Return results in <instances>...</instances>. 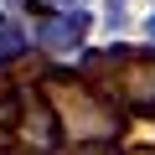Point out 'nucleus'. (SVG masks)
Returning a JSON list of instances; mask_svg holds the SVG:
<instances>
[{
	"instance_id": "3",
	"label": "nucleus",
	"mask_w": 155,
	"mask_h": 155,
	"mask_svg": "<svg viewBox=\"0 0 155 155\" xmlns=\"http://www.w3.org/2000/svg\"><path fill=\"white\" fill-rule=\"evenodd\" d=\"M62 119H57V109H47V104H31L26 109V119H21V140L36 150V155H47V150H57L62 145Z\"/></svg>"
},
{
	"instance_id": "2",
	"label": "nucleus",
	"mask_w": 155,
	"mask_h": 155,
	"mask_svg": "<svg viewBox=\"0 0 155 155\" xmlns=\"http://www.w3.org/2000/svg\"><path fill=\"white\" fill-rule=\"evenodd\" d=\"M88 26H93L88 11H52V16L41 21V47H47V52H72L78 41L88 36Z\"/></svg>"
},
{
	"instance_id": "7",
	"label": "nucleus",
	"mask_w": 155,
	"mask_h": 155,
	"mask_svg": "<svg viewBox=\"0 0 155 155\" xmlns=\"http://www.w3.org/2000/svg\"><path fill=\"white\" fill-rule=\"evenodd\" d=\"M52 5H57V11H83L88 0H52Z\"/></svg>"
},
{
	"instance_id": "6",
	"label": "nucleus",
	"mask_w": 155,
	"mask_h": 155,
	"mask_svg": "<svg viewBox=\"0 0 155 155\" xmlns=\"http://www.w3.org/2000/svg\"><path fill=\"white\" fill-rule=\"evenodd\" d=\"M67 155H119V150H114L109 140H78V145H72Z\"/></svg>"
},
{
	"instance_id": "8",
	"label": "nucleus",
	"mask_w": 155,
	"mask_h": 155,
	"mask_svg": "<svg viewBox=\"0 0 155 155\" xmlns=\"http://www.w3.org/2000/svg\"><path fill=\"white\" fill-rule=\"evenodd\" d=\"M145 31H150V41H155V16H150V21H145Z\"/></svg>"
},
{
	"instance_id": "1",
	"label": "nucleus",
	"mask_w": 155,
	"mask_h": 155,
	"mask_svg": "<svg viewBox=\"0 0 155 155\" xmlns=\"http://www.w3.org/2000/svg\"><path fill=\"white\" fill-rule=\"evenodd\" d=\"M93 67H114V98H124L129 109H150L155 114V57L150 52H129V47H114V52H98L88 57Z\"/></svg>"
},
{
	"instance_id": "4",
	"label": "nucleus",
	"mask_w": 155,
	"mask_h": 155,
	"mask_svg": "<svg viewBox=\"0 0 155 155\" xmlns=\"http://www.w3.org/2000/svg\"><path fill=\"white\" fill-rule=\"evenodd\" d=\"M26 47H31L26 26H21V21H11V16H0V67L21 62V57H26Z\"/></svg>"
},
{
	"instance_id": "5",
	"label": "nucleus",
	"mask_w": 155,
	"mask_h": 155,
	"mask_svg": "<svg viewBox=\"0 0 155 155\" xmlns=\"http://www.w3.org/2000/svg\"><path fill=\"white\" fill-rule=\"evenodd\" d=\"M26 119V98H21V88L11 83V78H0V129H11V124H21Z\"/></svg>"
}]
</instances>
